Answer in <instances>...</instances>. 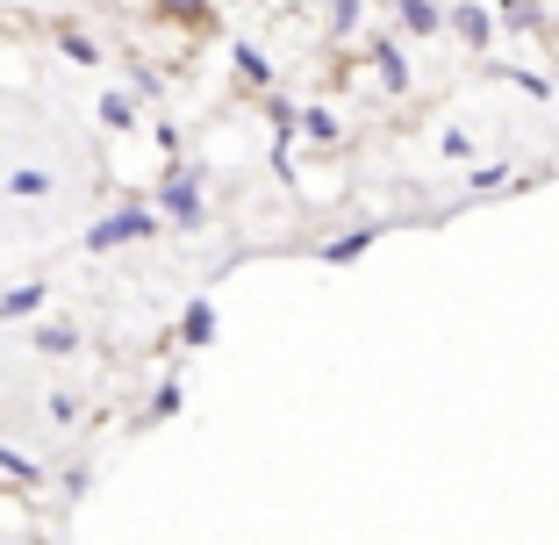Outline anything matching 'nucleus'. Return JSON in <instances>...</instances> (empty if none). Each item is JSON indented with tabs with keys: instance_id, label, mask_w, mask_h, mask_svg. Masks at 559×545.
<instances>
[{
	"instance_id": "1a4fd4ad",
	"label": "nucleus",
	"mask_w": 559,
	"mask_h": 545,
	"mask_svg": "<svg viewBox=\"0 0 559 545\" xmlns=\"http://www.w3.org/2000/svg\"><path fill=\"white\" fill-rule=\"evenodd\" d=\"M36 345H44V352H72V331H66V323H50V331H36Z\"/></svg>"
},
{
	"instance_id": "f03ea898",
	"label": "nucleus",
	"mask_w": 559,
	"mask_h": 545,
	"mask_svg": "<svg viewBox=\"0 0 559 545\" xmlns=\"http://www.w3.org/2000/svg\"><path fill=\"white\" fill-rule=\"evenodd\" d=\"M165 215L194 230V223H201V187L194 180H165Z\"/></svg>"
},
{
	"instance_id": "423d86ee",
	"label": "nucleus",
	"mask_w": 559,
	"mask_h": 545,
	"mask_svg": "<svg viewBox=\"0 0 559 545\" xmlns=\"http://www.w3.org/2000/svg\"><path fill=\"white\" fill-rule=\"evenodd\" d=\"M452 22H460V36H466V44H488V15H480V8H460Z\"/></svg>"
},
{
	"instance_id": "0eeeda50",
	"label": "nucleus",
	"mask_w": 559,
	"mask_h": 545,
	"mask_svg": "<svg viewBox=\"0 0 559 545\" xmlns=\"http://www.w3.org/2000/svg\"><path fill=\"white\" fill-rule=\"evenodd\" d=\"M130 116H136V108H130V94H108V100H100V122H108V130H122Z\"/></svg>"
},
{
	"instance_id": "9d476101",
	"label": "nucleus",
	"mask_w": 559,
	"mask_h": 545,
	"mask_svg": "<svg viewBox=\"0 0 559 545\" xmlns=\"http://www.w3.org/2000/svg\"><path fill=\"white\" fill-rule=\"evenodd\" d=\"M165 15H201V8H209V0H158Z\"/></svg>"
},
{
	"instance_id": "7ed1b4c3",
	"label": "nucleus",
	"mask_w": 559,
	"mask_h": 545,
	"mask_svg": "<svg viewBox=\"0 0 559 545\" xmlns=\"http://www.w3.org/2000/svg\"><path fill=\"white\" fill-rule=\"evenodd\" d=\"M180 337H187V345H209V337H215V309H209V301H194V309H187Z\"/></svg>"
},
{
	"instance_id": "6e6552de",
	"label": "nucleus",
	"mask_w": 559,
	"mask_h": 545,
	"mask_svg": "<svg viewBox=\"0 0 559 545\" xmlns=\"http://www.w3.org/2000/svg\"><path fill=\"white\" fill-rule=\"evenodd\" d=\"M36 301H44V287H15V295L0 301V316H29V309H36Z\"/></svg>"
},
{
	"instance_id": "f257e3e1",
	"label": "nucleus",
	"mask_w": 559,
	"mask_h": 545,
	"mask_svg": "<svg viewBox=\"0 0 559 545\" xmlns=\"http://www.w3.org/2000/svg\"><path fill=\"white\" fill-rule=\"evenodd\" d=\"M158 230V223H151L144 209H116V215H100L94 230H86V245L94 251H116V245H130V237H151Z\"/></svg>"
},
{
	"instance_id": "39448f33",
	"label": "nucleus",
	"mask_w": 559,
	"mask_h": 545,
	"mask_svg": "<svg viewBox=\"0 0 559 545\" xmlns=\"http://www.w3.org/2000/svg\"><path fill=\"white\" fill-rule=\"evenodd\" d=\"M366 245H373V230H352V237H337V245H330L323 259H337V265H345V259H359Z\"/></svg>"
},
{
	"instance_id": "20e7f679",
	"label": "nucleus",
	"mask_w": 559,
	"mask_h": 545,
	"mask_svg": "<svg viewBox=\"0 0 559 545\" xmlns=\"http://www.w3.org/2000/svg\"><path fill=\"white\" fill-rule=\"evenodd\" d=\"M402 22L424 36V29H438V8H430V0H402Z\"/></svg>"
}]
</instances>
